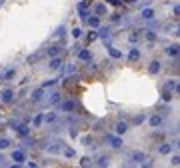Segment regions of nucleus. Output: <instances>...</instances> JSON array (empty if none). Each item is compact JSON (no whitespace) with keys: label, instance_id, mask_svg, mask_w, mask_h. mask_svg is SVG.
I'll return each mask as SVG.
<instances>
[{"label":"nucleus","instance_id":"obj_28","mask_svg":"<svg viewBox=\"0 0 180 168\" xmlns=\"http://www.w3.org/2000/svg\"><path fill=\"white\" fill-rule=\"evenodd\" d=\"M40 124H42V114H36V116H34V120H32V126H34V128H38Z\"/></svg>","mask_w":180,"mask_h":168},{"label":"nucleus","instance_id":"obj_40","mask_svg":"<svg viewBox=\"0 0 180 168\" xmlns=\"http://www.w3.org/2000/svg\"><path fill=\"white\" fill-rule=\"evenodd\" d=\"M80 164H82V166H90L92 162H90V158H86V156H84V158L80 160Z\"/></svg>","mask_w":180,"mask_h":168},{"label":"nucleus","instance_id":"obj_32","mask_svg":"<svg viewBox=\"0 0 180 168\" xmlns=\"http://www.w3.org/2000/svg\"><path fill=\"white\" fill-rule=\"evenodd\" d=\"M72 36H74V38H80V36H82V28H78V26L72 28Z\"/></svg>","mask_w":180,"mask_h":168},{"label":"nucleus","instance_id":"obj_22","mask_svg":"<svg viewBox=\"0 0 180 168\" xmlns=\"http://www.w3.org/2000/svg\"><path fill=\"white\" fill-rule=\"evenodd\" d=\"M166 90L178 92V82H176V80H168V82H166Z\"/></svg>","mask_w":180,"mask_h":168},{"label":"nucleus","instance_id":"obj_3","mask_svg":"<svg viewBox=\"0 0 180 168\" xmlns=\"http://www.w3.org/2000/svg\"><path fill=\"white\" fill-rule=\"evenodd\" d=\"M140 56H142V52H140V48H130V52L126 54L128 62H138V60H140Z\"/></svg>","mask_w":180,"mask_h":168},{"label":"nucleus","instance_id":"obj_25","mask_svg":"<svg viewBox=\"0 0 180 168\" xmlns=\"http://www.w3.org/2000/svg\"><path fill=\"white\" fill-rule=\"evenodd\" d=\"M94 164H96V166H108V156H100Z\"/></svg>","mask_w":180,"mask_h":168},{"label":"nucleus","instance_id":"obj_29","mask_svg":"<svg viewBox=\"0 0 180 168\" xmlns=\"http://www.w3.org/2000/svg\"><path fill=\"white\" fill-rule=\"evenodd\" d=\"M10 144H12V142H10L8 138H0V150H4V148H8Z\"/></svg>","mask_w":180,"mask_h":168},{"label":"nucleus","instance_id":"obj_35","mask_svg":"<svg viewBox=\"0 0 180 168\" xmlns=\"http://www.w3.org/2000/svg\"><path fill=\"white\" fill-rule=\"evenodd\" d=\"M96 38H100V36H98V30H94V32L88 34V40H90V42H92V40H96Z\"/></svg>","mask_w":180,"mask_h":168},{"label":"nucleus","instance_id":"obj_12","mask_svg":"<svg viewBox=\"0 0 180 168\" xmlns=\"http://www.w3.org/2000/svg\"><path fill=\"white\" fill-rule=\"evenodd\" d=\"M140 38H142V32H140V30H132V32L128 34V42L130 44H136Z\"/></svg>","mask_w":180,"mask_h":168},{"label":"nucleus","instance_id":"obj_1","mask_svg":"<svg viewBox=\"0 0 180 168\" xmlns=\"http://www.w3.org/2000/svg\"><path fill=\"white\" fill-rule=\"evenodd\" d=\"M128 160H130V164H144V160H146V154L140 152V150H136V152H132L130 156H128Z\"/></svg>","mask_w":180,"mask_h":168},{"label":"nucleus","instance_id":"obj_4","mask_svg":"<svg viewBox=\"0 0 180 168\" xmlns=\"http://www.w3.org/2000/svg\"><path fill=\"white\" fill-rule=\"evenodd\" d=\"M108 144L112 146L114 150L122 148V140H120V136H118V134H116V136H114V134H110V136H108Z\"/></svg>","mask_w":180,"mask_h":168},{"label":"nucleus","instance_id":"obj_33","mask_svg":"<svg viewBox=\"0 0 180 168\" xmlns=\"http://www.w3.org/2000/svg\"><path fill=\"white\" fill-rule=\"evenodd\" d=\"M162 100H164V102L172 100V92H170V90H164V94H162Z\"/></svg>","mask_w":180,"mask_h":168},{"label":"nucleus","instance_id":"obj_23","mask_svg":"<svg viewBox=\"0 0 180 168\" xmlns=\"http://www.w3.org/2000/svg\"><path fill=\"white\" fill-rule=\"evenodd\" d=\"M86 20H88V24L92 26V28H98V26H100V20H98V16H92V14H90Z\"/></svg>","mask_w":180,"mask_h":168},{"label":"nucleus","instance_id":"obj_20","mask_svg":"<svg viewBox=\"0 0 180 168\" xmlns=\"http://www.w3.org/2000/svg\"><path fill=\"white\" fill-rule=\"evenodd\" d=\"M60 102V92H52L48 96V104H58Z\"/></svg>","mask_w":180,"mask_h":168},{"label":"nucleus","instance_id":"obj_30","mask_svg":"<svg viewBox=\"0 0 180 168\" xmlns=\"http://www.w3.org/2000/svg\"><path fill=\"white\" fill-rule=\"evenodd\" d=\"M16 74V68H10V70H6V74H4V80H10V78Z\"/></svg>","mask_w":180,"mask_h":168},{"label":"nucleus","instance_id":"obj_16","mask_svg":"<svg viewBox=\"0 0 180 168\" xmlns=\"http://www.w3.org/2000/svg\"><path fill=\"white\" fill-rule=\"evenodd\" d=\"M0 96H2V102H12V96H14V92L10 90V88H4Z\"/></svg>","mask_w":180,"mask_h":168},{"label":"nucleus","instance_id":"obj_36","mask_svg":"<svg viewBox=\"0 0 180 168\" xmlns=\"http://www.w3.org/2000/svg\"><path fill=\"white\" fill-rule=\"evenodd\" d=\"M144 118H146L144 114H138L136 118H134V122H136V124H140V122H144Z\"/></svg>","mask_w":180,"mask_h":168},{"label":"nucleus","instance_id":"obj_37","mask_svg":"<svg viewBox=\"0 0 180 168\" xmlns=\"http://www.w3.org/2000/svg\"><path fill=\"white\" fill-rule=\"evenodd\" d=\"M178 162H180V156L174 154V156H172V166H178Z\"/></svg>","mask_w":180,"mask_h":168},{"label":"nucleus","instance_id":"obj_10","mask_svg":"<svg viewBox=\"0 0 180 168\" xmlns=\"http://www.w3.org/2000/svg\"><path fill=\"white\" fill-rule=\"evenodd\" d=\"M44 94H46V88H42V86L38 88V90H34L32 92V102H40L44 98Z\"/></svg>","mask_w":180,"mask_h":168},{"label":"nucleus","instance_id":"obj_5","mask_svg":"<svg viewBox=\"0 0 180 168\" xmlns=\"http://www.w3.org/2000/svg\"><path fill=\"white\" fill-rule=\"evenodd\" d=\"M48 66H50V70H58L60 66H64V62H62V56H52V58H50V64H48Z\"/></svg>","mask_w":180,"mask_h":168},{"label":"nucleus","instance_id":"obj_39","mask_svg":"<svg viewBox=\"0 0 180 168\" xmlns=\"http://www.w3.org/2000/svg\"><path fill=\"white\" fill-rule=\"evenodd\" d=\"M106 2L112 4V6H120V4H122V0H106Z\"/></svg>","mask_w":180,"mask_h":168},{"label":"nucleus","instance_id":"obj_38","mask_svg":"<svg viewBox=\"0 0 180 168\" xmlns=\"http://www.w3.org/2000/svg\"><path fill=\"white\" fill-rule=\"evenodd\" d=\"M64 156L72 158V156H74V150H72V148H66V150H64Z\"/></svg>","mask_w":180,"mask_h":168},{"label":"nucleus","instance_id":"obj_21","mask_svg":"<svg viewBox=\"0 0 180 168\" xmlns=\"http://www.w3.org/2000/svg\"><path fill=\"white\" fill-rule=\"evenodd\" d=\"M142 18L144 20H152L154 18V10L152 8H142Z\"/></svg>","mask_w":180,"mask_h":168},{"label":"nucleus","instance_id":"obj_43","mask_svg":"<svg viewBox=\"0 0 180 168\" xmlns=\"http://www.w3.org/2000/svg\"><path fill=\"white\" fill-rule=\"evenodd\" d=\"M120 20H122V18H120V14H112V22H120Z\"/></svg>","mask_w":180,"mask_h":168},{"label":"nucleus","instance_id":"obj_27","mask_svg":"<svg viewBox=\"0 0 180 168\" xmlns=\"http://www.w3.org/2000/svg\"><path fill=\"white\" fill-rule=\"evenodd\" d=\"M108 32H110V28H108V26H102V28L98 26V36H102V38H106V36H108Z\"/></svg>","mask_w":180,"mask_h":168},{"label":"nucleus","instance_id":"obj_17","mask_svg":"<svg viewBox=\"0 0 180 168\" xmlns=\"http://www.w3.org/2000/svg\"><path fill=\"white\" fill-rule=\"evenodd\" d=\"M150 126H152V128H158V126H162V116H160V114L150 116Z\"/></svg>","mask_w":180,"mask_h":168},{"label":"nucleus","instance_id":"obj_44","mask_svg":"<svg viewBox=\"0 0 180 168\" xmlns=\"http://www.w3.org/2000/svg\"><path fill=\"white\" fill-rule=\"evenodd\" d=\"M174 14H176V16L180 14V6H178V4H174Z\"/></svg>","mask_w":180,"mask_h":168},{"label":"nucleus","instance_id":"obj_46","mask_svg":"<svg viewBox=\"0 0 180 168\" xmlns=\"http://www.w3.org/2000/svg\"><path fill=\"white\" fill-rule=\"evenodd\" d=\"M0 164H4V156L2 154H0Z\"/></svg>","mask_w":180,"mask_h":168},{"label":"nucleus","instance_id":"obj_26","mask_svg":"<svg viewBox=\"0 0 180 168\" xmlns=\"http://www.w3.org/2000/svg\"><path fill=\"white\" fill-rule=\"evenodd\" d=\"M170 150H172V144H162L160 148H158V152H160V154H168Z\"/></svg>","mask_w":180,"mask_h":168},{"label":"nucleus","instance_id":"obj_8","mask_svg":"<svg viewBox=\"0 0 180 168\" xmlns=\"http://www.w3.org/2000/svg\"><path fill=\"white\" fill-rule=\"evenodd\" d=\"M12 160L18 164H22L24 160H26V154H24V150H12Z\"/></svg>","mask_w":180,"mask_h":168},{"label":"nucleus","instance_id":"obj_41","mask_svg":"<svg viewBox=\"0 0 180 168\" xmlns=\"http://www.w3.org/2000/svg\"><path fill=\"white\" fill-rule=\"evenodd\" d=\"M52 84H56V80H46L42 84V88H48V86H52Z\"/></svg>","mask_w":180,"mask_h":168},{"label":"nucleus","instance_id":"obj_18","mask_svg":"<svg viewBox=\"0 0 180 168\" xmlns=\"http://www.w3.org/2000/svg\"><path fill=\"white\" fill-rule=\"evenodd\" d=\"M106 50H108V54H110L112 58H122V52H120V50H116L114 46H110V44H106Z\"/></svg>","mask_w":180,"mask_h":168},{"label":"nucleus","instance_id":"obj_42","mask_svg":"<svg viewBox=\"0 0 180 168\" xmlns=\"http://www.w3.org/2000/svg\"><path fill=\"white\" fill-rule=\"evenodd\" d=\"M64 32H66V30H64V26H60V28L56 30V36H64Z\"/></svg>","mask_w":180,"mask_h":168},{"label":"nucleus","instance_id":"obj_34","mask_svg":"<svg viewBox=\"0 0 180 168\" xmlns=\"http://www.w3.org/2000/svg\"><path fill=\"white\" fill-rule=\"evenodd\" d=\"M32 144H34V140H32V138H28V136H24V144H22L24 148H28V146H32Z\"/></svg>","mask_w":180,"mask_h":168},{"label":"nucleus","instance_id":"obj_9","mask_svg":"<svg viewBox=\"0 0 180 168\" xmlns=\"http://www.w3.org/2000/svg\"><path fill=\"white\" fill-rule=\"evenodd\" d=\"M114 130H116V134H118V136H122V134H126V130H128V124L124 122V120H120V122H116V126H114Z\"/></svg>","mask_w":180,"mask_h":168},{"label":"nucleus","instance_id":"obj_13","mask_svg":"<svg viewBox=\"0 0 180 168\" xmlns=\"http://www.w3.org/2000/svg\"><path fill=\"white\" fill-rule=\"evenodd\" d=\"M62 54V46H58V44H54V46L48 48V56L52 58V56H60Z\"/></svg>","mask_w":180,"mask_h":168},{"label":"nucleus","instance_id":"obj_24","mask_svg":"<svg viewBox=\"0 0 180 168\" xmlns=\"http://www.w3.org/2000/svg\"><path fill=\"white\" fill-rule=\"evenodd\" d=\"M94 14L104 16V14H106V6H104V4H96V6H94Z\"/></svg>","mask_w":180,"mask_h":168},{"label":"nucleus","instance_id":"obj_2","mask_svg":"<svg viewBox=\"0 0 180 168\" xmlns=\"http://www.w3.org/2000/svg\"><path fill=\"white\" fill-rule=\"evenodd\" d=\"M58 110H60V112H72V110H76V102L74 100L58 102Z\"/></svg>","mask_w":180,"mask_h":168},{"label":"nucleus","instance_id":"obj_31","mask_svg":"<svg viewBox=\"0 0 180 168\" xmlns=\"http://www.w3.org/2000/svg\"><path fill=\"white\" fill-rule=\"evenodd\" d=\"M78 12H80V18H82V20H86V18L90 16V12H88L86 8H78Z\"/></svg>","mask_w":180,"mask_h":168},{"label":"nucleus","instance_id":"obj_6","mask_svg":"<svg viewBox=\"0 0 180 168\" xmlns=\"http://www.w3.org/2000/svg\"><path fill=\"white\" fill-rule=\"evenodd\" d=\"M14 128H16V132H18V136H22V138L24 136H30V126L28 124H16Z\"/></svg>","mask_w":180,"mask_h":168},{"label":"nucleus","instance_id":"obj_14","mask_svg":"<svg viewBox=\"0 0 180 168\" xmlns=\"http://www.w3.org/2000/svg\"><path fill=\"white\" fill-rule=\"evenodd\" d=\"M166 52H168V56L176 58V56H178V52H180V46H178V44H170V46L166 48Z\"/></svg>","mask_w":180,"mask_h":168},{"label":"nucleus","instance_id":"obj_7","mask_svg":"<svg viewBox=\"0 0 180 168\" xmlns=\"http://www.w3.org/2000/svg\"><path fill=\"white\" fill-rule=\"evenodd\" d=\"M78 60H82V62H88V60H92V52H90L88 48H82V50H78Z\"/></svg>","mask_w":180,"mask_h":168},{"label":"nucleus","instance_id":"obj_11","mask_svg":"<svg viewBox=\"0 0 180 168\" xmlns=\"http://www.w3.org/2000/svg\"><path fill=\"white\" fill-rule=\"evenodd\" d=\"M160 68H162V62H160V60H152L150 66H148V72H150V74H158V72H160Z\"/></svg>","mask_w":180,"mask_h":168},{"label":"nucleus","instance_id":"obj_15","mask_svg":"<svg viewBox=\"0 0 180 168\" xmlns=\"http://www.w3.org/2000/svg\"><path fill=\"white\" fill-rule=\"evenodd\" d=\"M56 112H46V114H42V122H46V124H50V122H56Z\"/></svg>","mask_w":180,"mask_h":168},{"label":"nucleus","instance_id":"obj_19","mask_svg":"<svg viewBox=\"0 0 180 168\" xmlns=\"http://www.w3.org/2000/svg\"><path fill=\"white\" fill-rule=\"evenodd\" d=\"M142 32H144V36H146V40H148L150 44H154V42L158 40V36H156L154 32H152V30H142Z\"/></svg>","mask_w":180,"mask_h":168},{"label":"nucleus","instance_id":"obj_45","mask_svg":"<svg viewBox=\"0 0 180 168\" xmlns=\"http://www.w3.org/2000/svg\"><path fill=\"white\" fill-rule=\"evenodd\" d=\"M128 4H134V2H138V0H126Z\"/></svg>","mask_w":180,"mask_h":168}]
</instances>
